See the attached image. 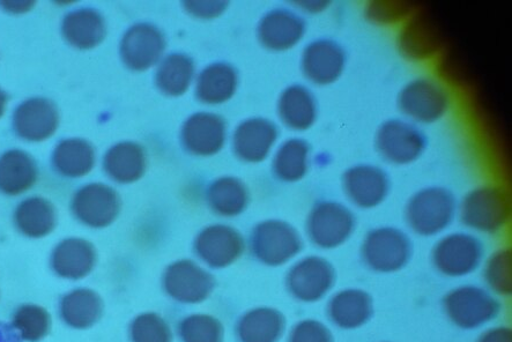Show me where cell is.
<instances>
[{"label": "cell", "mask_w": 512, "mask_h": 342, "mask_svg": "<svg viewBox=\"0 0 512 342\" xmlns=\"http://www.w3.org/2000/svg\"><path fill=\"white\" fill-rule=\"evenodd\" d=\"M456 213V199L444 188L433 187L415 193L406 207L408 225L422 236H434L447 229Z\"/></svg>", "instance_id": "6da1fadb"}, {"label": "cell", "mask_w": 512, "mask_h": 342, "mask_svg": "<svg viewBox=\"0 0 512 342\" xmlns=\"http://www.w3.org/2000/svg\"><path fill=\"white\" fill-rule=\"evenodd\" d=\"M450 321L464 330L478 329L500 315L501 303L484 288L462 286L444 299Z\"/></svg>", "instance_id": "7a4b0ae2"}, {"label": "cell", "mask_w": 512, "mask_h": 342, "mask_svg": "<svg viewBox=\"0 0 512 342\" xmlns=\"http://www.w3.org/2000/svg\"><path fill=\"white\" fill-rule=\"evenodd\" d=\"M413 245L402 230L383 227L371 230L362 244V257L371 270L391 273L410 262Z\"/></svg>", "instance_id": "3957f363"}, {"label": "cell", "mask_w": 512, "mask_h": 342, "mask_svg": "<svg viewBox=\"0 0 512 342\" xmlns=\"http://www.w3.org/2000/svg\"><path fill=\"white\" fill-rule=\"evenodd\" d=\"M510 217V203L502 189L486 185L467 193L462 205V220L481 233L499 232Z\"/></svg>", "instance_id": "277c9868"}, {"label": "cell", "mask_w": 512, "mask_h": 342, "mask_svg": "<svg viewBox=\"0 0 512 342\" xmlns=\"http://www.w3.org/2000/svg\"><path fill=\"white\" fill-rule=\"evenodd\" d=\"M484 254V245L477 237L456 233L435 245L433 262L436 269L447 277L460 278L476 271Z\"/></svg>", "instance_id": "5b68a950"}, {"label": "cell", "mask_w": 512, "mask_h": 342, "mask_svg": "<svg viewBox=\"0 0 512 342\" xmlns=\"http://www.w3.org/2000/svg\"><path fill=\"white\" fill-rule=\"evenodd\" d=\"M355 225L350 208L337 202H322L309 215L308 233L318 247L335 249L350 239Z\"/></svg>", "instance_id": "8992f818"}, {"label": "cell", "mask_w": 512, "mask_h": 342, "mask_svg": "<svg viewBox=\"0 0 512 342\" xmlns=\"http://www.w3.org/2000/svg\"><path fill=\"white\" fill-rule=\"evenodd\" d=\"M398 104L412 120L429 124L439 121L447 113L449 96L436 81L417 79L403 88Z\"/></svg>", "instance_id": "52a82bcc"}, {"label": "cell", "mask_w": 512, "mask_h": 342, "mask_svg": "<svg viewBox=\"0 0 512 342\" xmlns=\"http://www.w3.org/2000/svg\"><path fill=\"white\" fill-rule=\"evenodd\" d=\"M376 148L393 165H408L419 158L426 148V138L412 124L399 120L385 122L378 129Z\"/></svg>", "instance_id": "ba28073f"}, {"label": "cell", "mask_w": 512, "mask_h": 342, "mask_svg": "<svg viewBox=\"0 0 512 342\" xmlns=\"http://www.w3.org/2000/svg\"><path fill=\"white\" fill-rule=\"evenodd\" d=\"M256 256L269 265L288 262L301 250L298 232L283 221H266L259 225L252 239Z\"/></svg>", "instance_id": "9c48e42d"}, {"label": "cell", "mask_w": 512, "mask_h": 342, "mask_svg": "<svg viewBox=\"0 0 512 342\" xmlns=\"http://www.w3.org/2000/svg\"><path fill=\"white\" fill-rule=\"evenodd\" d=\"M335 267L321 257H309L296 264L288 275V287L298 299L315 302L335 286Z\"/></svg>", "instance_id": "30bf717a"}, {"label": "cell", "mask_w": 512, "mask_h": 342, "mask_svg": "<svg viewBox=\"0 0 512 342\" xmlns=\"http://www.w3.org/2000/svg\"><path fill=\"white\" fill-rule=\"evenodd\" d=\"M343 187L348 198L359 207L373 208L387 198L390 188L388 175L370 165L355 166L343 176Z\"/></svg>", "instance_id": "8fae6325"}, {"label": "cell", "mask_w": 512, "mask_h": 342, "mask_svg": "<svg viewBox=\"0 0 512 342\" xmlns=\"http://www.w3.org/2000/svg\"><path fill=\"white\" fill-rule=\"evenodd\" d=\"M346 55L343 47L332 40H318L304 51L302 66L306 76L318 85L335 83L343 74Z\"/></svg>", "instance_id": "7c38bea8"}, {"label": "cell", "mask_w": 512, "mask_h": 342, "mask_svg": "<svg viewBox=\"0 0 512 342\" xmlns=\"http://www.w3.org/2000/svg\"><path fill=\"white\" fill-rule=\"evenodd\" d=\"M58 113L48 100L31 99L17 108L13 117V128L17 135L29 141H42L56 131Z\"/></svg>", "instance_id": "4fadbf2b"}, {"label": "cell", "mask_w": 512, "mask_h": 342, "mask_svg": "<svg viewBox=\"0 0 512 342\" xmlns=\"http://www.w3.org/2000/svg\"><path fill=\"white\" fill-rule=\"evenodd\" d=\"M73 211L87 225L105 227L116 217L118 198L116 193L105 185H88L74 197Z\"/></svg>", "instance_id": "5bb4252c"}, {"label": "cell", "mask_w": 512, "mask_h": 342, "mask_svg": "<svg viewBox=\"0 0 512 342\" xmlns=\"http://www.w3.org/2000/svg\"><path fill=\"white\" fill-rule=\"evenodd\" d=\"M373 315V299L361 289H345L333 296L329 304L331 321L340 329H358L367 324Z\"/></svg>", "instance_id": "9a60e30c"}, {"label": "cell", "mask_w": 512, "mask_h": 342, "mask_svg": "<svg viewBox=\"0 0 512 342\" xmlns=\"http://www.w3.org/2000/svg\"><path fill=\"white\" fill-rule=\"evenodd\" d=\"M95 259L92 244L84 240L71 239L57 245L51 257V266L59 277L81 279L92 271Z\"/></svg>", "instance_id": "2e32d148"}, {"label": "cell", "mask_w": 512, "mask_h": 342, "mask_svg": "<svg viewBox=\"0 0 512 342\" xmlns=\"http://www.w3.org/2000/svg\"><path fill=\"white\" fill-rule=\"evenodd\" d=\"M37 167L32 156L24 151L12 150L0 158V192L16 196L35 183Z\"/></svg>", "instance_id": "e0dca14e"}, {"label": "cell", "mask_w": 512, "mask_h": 342, "mask_svg": "<svg viewBox=\"0 0 512 342\" xmlns=\"http://www.w3.org/2000/svg\"><path fill=\"white\" fill-rule=\"evenodd\" d=\"M304 33V24L295 14L284 11H273L263 19L259 27V36L265 44L274 50H284L298 43Z\"/></svg>", "instance_id": "ac0fdd59"}, {"label": "cell", "mask_w": 512, "mask_h": 342, "mask_svg": "<svg viewBox=\"0 0 512 342\" xmlns=\"http://www.w3.org/2000/svg\"><path fill=\"white\" fill-rule=\"evenodd\" d=\"M14 222L22 234L41 239L53 232L56 226L55 208L46 199L29 198L18 206Z\"/></svg>", "instance_id": "d6986e66"}, {"label": "cell", "mask_w": 512, "mask_h": 342, "mask_svg": "<svg viewBox=\"0 0 512 342\" xmlns=\"http://www.w3.org/2000/svg\"><path fill=\"white\" fill-rule=\"evenodd\" d=\"M280 116L295 130H307L316 120V102L307 88L289 87L279 102Z\"/></svg>", "instance_id": "ffe728a7"}, {"label": "cell", "mask_w": 512, "mask_h": 342, "mask_svg": "<svg viewBox=\"0 0 512 342\" xmlns=\"http://www.w3.org/2000/svg\"><path fill=\"white\" fill-rule=\"evenodd\" d=\"M61 314L66 324L76 329H86L99 321L102 301L98 294L88 289H78L64 297Z\"/></svg>", "instance_id": "44dd1931"}, {"label": "cell", "mask_w": 512, "mask_h": 342, "mask_svg": "<svg viewBox=\"0 0 512 342\" xmlns=\"http://www.w3.org/2000/svg\"><path fill=\"white\" fill-rule=\"evenodd\" d=\"M237 148L243 158L261 161L269 154L277 139V129L266 120H252L243 124L237 133Z\"/></svg>", "instance_id": "7402d4cb"}, {"label": "cell", "mask_w": 512, "mask_h": 342, "mask_svg": "<svg viewBox=\"0 0 512 342\" xmlns=\"http://www.w3.org/2000/svg\"><path fill=\"white\" fill-rule=\"evenodd\" d=\"M63 34L73 46L92 48L105 34V25L98 13L92 10L72 12L63 22Z\"/></svg>", "instance_id": "603a6c76"}, {"label": "cell", "mask_w": 512, "mask_h": 342, "mask_svg": "<svg viewBox=\"0 0 512 342\" xmlns=\"http://www.w3.org/2000/svg\"><path fill=\"white\" fill-rule=\"evenodd\" d=\"M54 166L59 173L78 177L88 173L93 167L94 153L92 147L84 140L70 139L56 147Z\"/></svg>", "instance_id": "cb8c5ba5"}, {"label": "cell", "mask_w": 512, "mask_h": 342, "mask_svg": "<svg viewBox=\"0 0 512 342\" xmlns=\"http://www.w3.org/2000/svg\"><path fill=\"white\" fill-rule=\"evenodd\" d=\"M285 330V318L272 309H258L243 321V338L246 342H276Z\"/></svg>", "instance_id": "d4e9b609"}, {"label": "cell", "mask_w": 512, "mask_h": 342, "mask_svg": "<svg viewBox=\"0 0 512 342\" xmlns=\"http://www.w3.org/2000/svg\"><path fill=\"white\" fill-rule=\"evenodd\" d=\"M309 147L303 140L292 139L281 146L276 160L274 170L281 180L293 182L298 181L306 174L308 167Z\"/></svg>", "instance_id": "484cf974"}, {"label": "cell", "mask_w": 512, "mask_h": 342, "mask_svg": "<svg viewBox=\"0 0 512 342\" xmlns=\"http://www.w3.org/2000/svg\"><path fill=\"white\" fill-rule=\"evenodd\" d=\"M13 326L22 340L37 342L48 336L51 318L46 309L35 304H25L14 315Z\"/></svg>", "instance_id": "4316f807"}, {"label": "cell", "mask_w": 512, "mask_h": 342, "mask_svg": "<svg viewBox=\"0 0 512 342\" xmlns=\"http://www.w3.org/2000/svg\"><path fill=\"white\" fill-rule=\"evenodd\" d=\"M106 169L117 181L135 180L142 169V155L136 146L121 144L111 148L106 156Z\"/></svg>", "instance_id": "83f0119b"}, {"label": "cell", "mask_w": 512, "mask_h": 342, "mask_svg": "<svg viewBox=\"0 0 512 342\" xmlns=\"http://www.w3.org/2000/svg\"><path fill=\"white\" fill-rule=\"evenodd\" d=\"M486 280L494 292L503 296H510L511 282V252L510 250L497 251L489 259L486 267Z\"/></svg>", "instance_id": "f1b7e54d"}, {"label": "cell", "mask_w": 512, "mask_h": 342, "mask_svg": "<svg viewBox=\"0 0 512 342\" xmlns=\"http://www.w3.org/2000/svg\"><path fill=\"white\" fill-rule=\"evenodd\" d=\"M291 342H335V339L324 324L306 321L295 327Z\"/></svg>", "instance_id": "f546056e"}, {"label": "cell", "mask_w": 512, "mask_h": 342, "mask_svg": "<svg viewBox=\"0 0 512 342\" xmlns=\"http://www.w3.org/2000/svg\"><path fill=\"white\" fill-rule=\"evenodd\" d=\"M478 342H512V332L509 327H495L482 334Z\"/></svg>", "instance_id": "4dcf8cb0"}, {"label": "cell", "mask_w": 512, "mask_h": 342, "mask_svg": "<svg viewBox=\"0 0 512 342\" xmlns=\"http://www.w3.org/2000/svg\"><path fill=\"white\" fill-rule=\"evenodd\" d=\"M7 12L11 13H22L31 10L34 5L33 2H27V0H7V2L0 3Z\"/></svg>", "instance_id": "1f68e13d"}, {"label": "cell", "mask_w": 512, "mask_h": 342, "mask_svg": "<svg viewBox=\"0 0 512 342\" xmlns=\"http://www.w3.org/2000/svg\"><path fill=\"white\" fill-rule=\"evenodd\" d=\"M0 342H14L12 332L3 324H0Z\"/></svg>", "instance_id": "d6a6232c"}, {"label": "cell", "mask_w": 512, "mask_h": 342, "mask_svg": "<svg viewBox=\"0 0 512 342\" xmlns=\"http://www.w3.org/2000/svg\"><path fill=\"white\" fill-rule=\"evenodd\" d=\"M6 94L0 89V117L3 116L6 107Z\"/></svg>", "instance_id": "836d02e7"}]
</instances>
